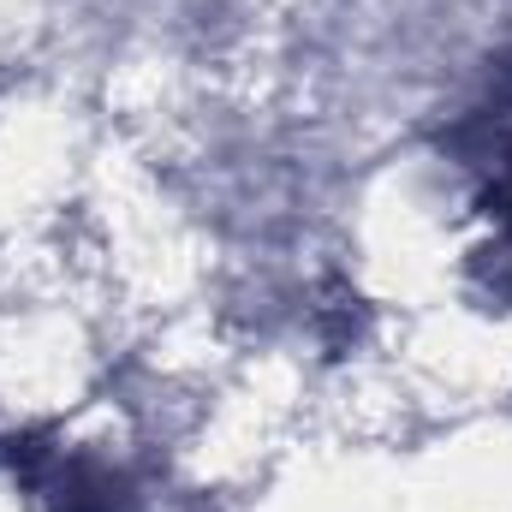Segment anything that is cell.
I'll list each match as a JSON object with an SVG mask.
<instances>
[{"label":"cell","mask_w":512,"mask_h":512,"mask_svg":"<svg viewBox=\"0 0 512 512\" xmlns=\"http://www.w3.org/2000/svg\"><path fill=\"white\" fill-rule=\"evenodd\" d=\"M48 507L54 512H137L131 489L96 459H60L48 477Z\"/></svg>","instance_id":"obj_1"}]
</instances>
